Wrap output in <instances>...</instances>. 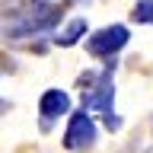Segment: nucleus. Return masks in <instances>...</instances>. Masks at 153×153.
<instances>
[{
	"label": "nucleus",
	"instance_id": "9",
	"mask_svg": "<svg viewBox=\"0 0 153 153\" xmlns=\"http://www.w3.org/2000/svg\"><path fill=\"white\" fill-rule=\"evenodd\" d=\"M10 112V102H7V99H0V115H7Z\"/></svg>",
	"mask_w": 153,
	"mask_h": 153
},
{
	"label": "nucleus",
	"instance_id": "5",
	"mask_svg": "<svg viewBox=\"0 0 153 153\" xmlns=\"http://www.w3.org/2000/svg\"><path fill=\"white\" fill-rule=\"evenodd\" d=\"M70 108H74V102H70V93L67 89H57V86L45 89V93L38 96V131L48 134L57 124V118H67Z\"/></svg>",
	"mask_w": 153,
	"mask_h": 153
},
{
	"label": "nucleus",
	"instance_id": "6",
	"mask_svg": "<svg viewBox=\"0 0 153 153\" xmlns=\"http://www.w3.org/2000/svg\"><path fill=\"white\" fill-rule=\"evenodd\" d=\"M86 32H89V22H86L83 16H70V19H61V26L51 32V45H57V48H74V45H80L86 38Z\"/></svg>",
	"mask_w": 153,
	"mask_h": 153
},
{
	"label": "nucleus",
	"instance_id": "10",
	"mask_svg": "<svg viewBox=\"0 0 153 153\" xmlns=\"http://www.w3.org/2000/svg\"><path fill=\"white\" fill-rule=\"evenodd\" d=\"M42 3H48V0H42Z\"/></svg>",
	"mask_w": 153,
	"mask_h": 153
},
{
	"label": "nucleus",
	"instance_id": "3",
	"mask_svg": "<svg viewBox=\"0 0 153 153\" xmlns=\"http://www.w3.org/2000/svg\"><path fill=\"white\" fill-rule=\"evenodd\" d=\"M128 42H131V29L124 22H108V26L96 29V32H86L83 48L93 61H102L105 67H115V61L128 48Z\"/></svg>",
	"mask_w": 153,
	"mask_h": 153
},
{
	"label": "nucleus",
	"instance_id": "4",
	"mask_svg": "<svg viewBox=\"0 0 153 153\" xmlns=\"http://www.w3.org/2000/svg\"><path fill=\"white\" fill-rule=\"evenodd\" d=\"M96 140H99V121H96L93 115L86 112V108H70L67 112V128H64V150L70 153H83V150H93Z\"/></svg>",
	"mask_w": 153,
	"mask_h": 153
},
{
	"label": "nucleus",
	"instance_id": "8",
	"mask_svg": "<svg viewBox=\"0 0 153 153\" xmlns=\"http://www.w3.org/2000/svg\"><path fill=\"white\" fill-rule=\"evenodd\" d=\"M93 0H64V7H89Z\"/></svg>",
	"mask_w": 153,
	"mask_h": 153
},
{
	"label": "nucleus",
	"instance_id": "1",
	"mask_svg": "<svg viewBox=\"0 0 153 153\" xmlns=\"http://www.w3.org/2000/svg\"><path fill=\"white\" fill-rule=\"evenodd\" d=\"M64 3L42 0H7L0 7V38L3 42H38L48 38L64 19Z\"/></svg>",
	"mask_w": 153,
	"mask_h": 153
},
{
	"label": "nucleus",
	"instance_id": "7",
	"mask_svg": "<svg viewBox=\"0 0 153 153\" xmlns=\"http://www.w3.org/2000/svg\"><path fill=\"white\" fill-rule=\"evenodd\" d=\"M131 22H137V26H153V0H137V3H134Z\"/></svg>",
	"mask_w": 153,
	"mask_h": 153
},
{
	"label": "nucleus",
	"instance_id": "2",
	"mask_svg": "<svg viewBox=\"0 0 153 153\" xmlns=\"http://www.w3.org/2000/svg\"><path fill=\"white\" fill-rule=\"evenodd\" d=\"M76 89H80V108L89 115H99L105 131H121V115L115 112V80L112 67L105 70H80L76 76Z\"/></svg>",
	"mask_w": 153,
	"mask_h": 153
}]
</instances>
